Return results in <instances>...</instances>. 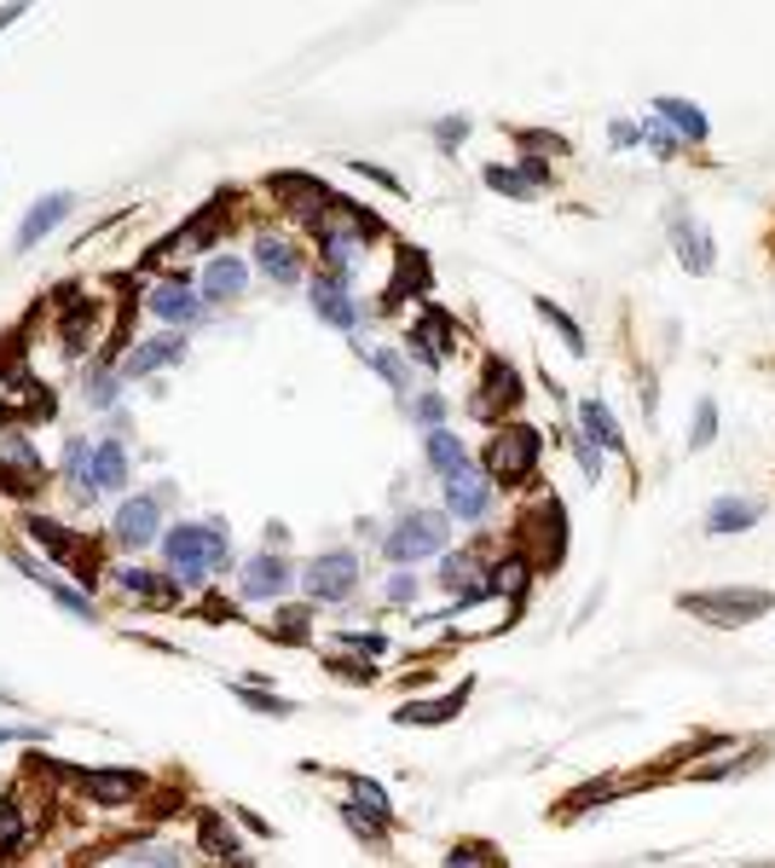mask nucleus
Instances as JSON below:
<instances>
[{
    "label": "nucleus",
    "instance_id": "nucleus-33",
    "mask_svg": "<svg viewBox=\"0 0 775 868\" xmlns=\"http://www.w3.org/2000/svg\"><path fill=\"white\" fill-rule=\"evenodd\" d=\"M538 313H544V318H550V325L561 330V341H567V348H574V354H585V330L574 325V313H561L556 302H538Z\"/></svg>",
    "mask_w": 775,
    "mask_h": 868
},
{
    "label": "nucleus",
    "instance_id": "nucleus-47",
    "mask_svg": "<svg viewBox=\"0 0 775 868\" xmlns=\"http://www.w3.org/2000/svg\"><path fill=\"white\" fill-rule=\"evenodd\" d=\"M648 145H654L659 156H677V140H672V133H666V128H648Z\"/></svg>",
    "mask_w": 775,
    "mask_h": 868
},
{
    "label": "nucleus",
    "instance_id": "nucleus-24",
    "mask_svg": "<svg viewBox=\"0 0 775 868\" xmlns=\"http://www.w3.org/2000/svg\"><path fill=\"white\" fill-rule=\"evenodd\" d=\"M179 354H186V341H179V336H163V341H140V348H133V359L122 365V377H145V371H156V365H174Z\"/></svg>",
    "mask_w": 775,
    "mask_h": 868
},
{
    "label": "nucleus",
    "instance_id": "nucleus-4",
    "mask_svg": "<svg viewBox=\"0 0 775 868\" xmlns=\"http://www.w3.org/2000/svg\"><path fill=\"white\" fill-rule=\"evenodd\" d=\"M533 464H538V428H527V423H510L487 446V475H492V481H504V487L527 481Z\"/></svg>",
    "mask_w": 775,
    "mask_h": 868
},
{
    "label": "nucleus",
    "instance_id": "nucleus-26",
    "mask_svg": "<svg viewBox=\"0 0 775 868\" xmlns=\"http://www.w3.org/2000/svg\"><path fill=\"white\" fill-rule=\"evenodd\" d=\"M30 539H41V544H47V556H53V562H70V556L81 551V544H76V533H64L58 521H47V516H30Z\"/></svg>",
    "mask_w": 775,
    "mask_h": 868
},
{
    "label": "nucleus",
    "instance_id": "nucleus-7",
    "mask_svg": "<svg viewBox=\"0 0 775 868\" xmlns=\"http://www.w3.org/2000/svg\"><path fill=\"white\" fill-rule=\"evenodd\" d=\"M521 539L527 544H538V562L544 567H556L561 562V544H567V516H561V504L550 492L538 498V504H527L521 510Z\"/></svg>",
    "mask_w": 775,
    "mask_h": 868
},
{
    "label": "nucleus",
    "instance_id": "nucleus-42",
    "mask_svg": "<svg viewBox=\"0 0 775 868\" xmlns=\"http://www.w3.org/2000/svg\"><path fill=\"white\" fill-rule=\"evenodd\" d=\"M341 649H359V654H388V637H376V631H353V637H341Z\"/></svg>",
    "mask_w": 775,
    "mask_h": 868
},
{
    "label": "nucleus",
    "instance_id": "nucleus-29",
    "mask_svg": "<svg viewBox=\"0 0 775 868\" xmlns=\"http://www.w3.org/2000/svg\"><path fill=\"white\" fill-rule=\"evenodd\" d=\"M659 117H666V122H677V133H683V140H706V133H712V128H706V117H700V110H695V105H683V99H659Z\"/></svg>",
    "mask_w": 775,
    "mask_h": 868
},
{
    "label": "nucleus",
    "instance_id": "nucleus-21",
    "mask_svg": "<svg viewBox=\"0 0 775 868\" xmlns=\"http://www.w3.org/2000/svg\"><path fill=\"white\" fill-rule=\"evenodd\" d=\"M255 256H261V267H266L279 284H295V272H302V256H295V249H290L279 232H261V238H255Z\"/></svg>",
    "mask_w": 775,
    "mask_h": 868
},
{
    "label": "nucleus",
    "instance_id": "nucleus-43",
    "mask_svg": "<svg viewBox=\"0 0 775 868\" xmlns=\"http://www.w3.org/2000/svg\"><path fill=\"white\" fill-rule=\"evenodd\" d=\"M371 365H376V377H388L394 388H405V365H400L394 354H371Z\"/></svg>",
    "mask_w": 775,
    "mask_h": 868
},
{
    "label": "nucleus",
    "instance_id": "nucleus-13",
    "mask_svg": "<svg viewBox=\"0 0 775 868\" xmlns=\"http://www.w3.org/2000/svg\"><path fill=\"white\" fill-rule=\"evenodd\" d=\"M243 284H249V267H243L238 256H215L209 267H203V279H197L203 302H232Z\"/></svg>",
    "mask_w": 775,
    "mask_h": 868
},
{
    "label": "nucleus",
    "instance_id": "nucleus-31",
    "mask_svg": "<svg viewBox=\"0 0 775 868\" xmlns=\"http://www.w3.org/2000/svg\"><path fill=\"white\" fill-rule=\"evenodd\" d=\"M487 186H492V192H504V197H533V192H538L527 169H504V163L487 169Z\"/></svg>",
    "mask_w": 775,
    "mask_h": 868
},
{
    "label": "nucleus",
    "instance_id": "nucleus-46",
    "mask_svg": "<svg viewBox=\"0 0 775 868\" xmlns=\"http://www.w3.org/2000/svg\"><path fill=\"white\" fill-rule=\"evenodd\" d=\"M718 428V411H712V400L700 405V417H695V446H706V434Z\"/></svg>",
    "mask_w": 775,
    "mask_h": 868
},
{
    "label": "nucleus",
    "instance_id": "nucleus-15",
    "mask_svg": "<svg viewBox=\"0 0 775 868\" xmlns=\"http://www.w3.org/2000/svg\"><path fill=\"white\" fill-rule=\"evenodd\" d=\"M313 307H318V318H325L330 330H353V325H359L353 295L336 290V279H318V284H313Z\"/></svg>",
    "mask_w": 775,
    "mask_h": 868
},
{
    "label": "nucleus",
    "instance_id": "nucleus-11",
    "mask_svg": "<svg viewBox=\"0 0 775 868\" xmlns=\"http://www.w3.org/2000/svg\"><path fill=\"white\" fill-rule=\"evenodd\" d=\"M446 504H451V516H458V521H481L487 504H492V481L469 464L463 475H451V481H446Z\"/></svg>",
    "mask_w": 775,
    "mask_h": 868
},
{
    "label": "nucleus",
    "instance_id": "nucleus-45",
    "mask_svg": "<svg viewBox=\"0 0 775 868\" xmlns=\"http://www.w3.org/2000/svg\"><path fill=\"white\" fill-rule=\"evenodd\" d=\"M574 452H579V469L590 475V481H597V475H602V458H597V446H590V441H574Z\"/></svg>",
    "mask_w": 775,
    "mask_h": 868
},
{
    "label": "nucleus",
    "instance_id": "nucleus-39",
    "mask_svg": "<svg viewBox=\"0 0 775 868\" xmlns=\"http://www.w3.org/2000/svg\"><path fill=\"white\" fill-rule=\"evenodd\" d=\"M353 793H359V805H364V811H376V816L388 822V793H382L376 782H364V775H353Z\"/></svg>",
    "mask_w": 775,
    "mask_h": 868
},
{
    "label": "nucleus",
    "instance_id": "nucleus-38",
    "mask_svg": "<svg viewBox=\"0 0 775 868\" xmlns=\"http://www.w3.org/2000/svg\"><path fill=\"white\" fill-rule=\"evenodd\" d=\"M435 140H440L446 151H458V145L469 140V117H446V122H435Z\"/></svg>",
    "mask_w": 775,
    "mask_h": 868
},
{
    "label": "nucleus",
    "instance_id": "nucleus-32",
    "mask_svg": "<svg viewBox=\"0 0 775 868\" xmlns=\"http://www.w3.org/2000/svg\"><path fill=\"white\" fill-rule=\"evenodd\" d=\"M341 822H348L359 839H382V834H388V822H382L376 811H364V805H341Z\"/></svg>",
    "mask_w": 775,
    "mask_h": 868
},
{
    "label": "nucleus",
    "instance_id": "nucleus-35",
    "mask_svg": "<svg viewBox=\"0 0 775 868\" xmlns=\"http://www.w3.org/2000/svg\"><path fill=\"white\" fill-rule=\"evenodd\" d=\"M18 845H24V811H18V805H0V857L18 851Z\"/></svg>",
    "mask_w": 775,
    "mask_h": 868
},
{
    "label": "nucleus",
    "instance_id": "nucleus-5",
    "mask_svg": "<svg viewBox=\"0 0 775 868\" xmlns=\"http://www.w3.org/2000/svg\"><path fill=\"white\" fill-rule=\"evenodd\" d=\"M272 192H279L290 203V215L302 220V226H313V232H330V215L341 209L336 192L318 186L313 174H279V186H272Z\"/></svg>",
    "mask_w": 775,
    "mask_h": 868
},
{
    "label": "nucleus",
    "instance_id": "nucleus-9",
    "mask_svg": "<svg viewBox=\"0 0 775 868\" xmlns=\"http://www.w3.org/2000/svg\"><path fill=\"white\" fill-rule=\"evenodd\" d=\"M156 498H128V504L117 510V521H110V528H117V544L122 551H145V544H156Z\"/></svg>",
    "mask_w": 775,
    "mask_h": 868
},
{
    "label": "nucleus",
    "instance_id": "nucleus-8",
    "mask_svg": "<svg viewBox=\"0 0 775 868\" xmlns=\"http://www.w3.org/2000/svg\"><path fill=\"white\" fill-rule=\"evenodd\" d=\"M521 405V377L510 371L504 359H492L487 371H481V382H474V417H504V411H515Z\"/></svg>",
    "mask_w": 775,
    "mask_h": 868
},
{
    "label": "nucleus",
    "instance_id": "nucleus-49",
    "mask_svg": "<svg viewBox=\"0 0 775 868\" xmlns=\"http://www.w3.org/2000/svg\"><path fill=\"white\" fill-rule=\"evenodd\" d=\"M30 736H41V729H12V724H0V747H7V741H30Z\"/></svg>",
    "mask_w": 775,
    "mask_h": 868
},
{
    "label": "nucleus",
    "instance_id": "nucleus-6",
    "mask_svg": "<svg viewBox=\"0 0 775 868\" xmlns=\"http://www.w3.org/2000/svg\"><path fill=\"white\" fill-rule=\"evenodd\" d=\"M302 585H307V597H318V603L353 597V585H359V556H353V551H325V556H313L307 574H302Z\"/></svg>",
    "mask_w": 775,
    "mask_h": 868
},
{
    "label": "nucleus",
    "instance_id": "nucleus-14",
    "mask_svg": "<svg viewBox=\"0 0 775 868\" xmlns=\"http://www.w3.org/2000/svg\"><path fill=\"white\" fill-rule=\"evenodd\" d=\"M163 325H186V318H197V290L192 284H179V279H168V284H156L151 290V302H145Z\"/></svg>",
    "mask_w": 775,
    "mask_h": 868
},
{
    "label": "nucleus",
    "instance_id": "nucleus-1",
    "mask_svg": "<svg viewBox=\"0 0 775 868\" xmlns=\"http://www.w3.org/2000/svg\"><path fill=\"white\" fill-rule=\"evenodd\" d=\"M163 556H168V567L186 585H203L215 574V567L226 562V544H220V533L215 528H197V521H186V528H174L168 533V544H163Z\"/></svg>",
    "mask_w": 775,
    "mask_h": 868
},
{
    "label": "nucleus",
    "instance_id": "nucleus-30",
    "mask_svg": "<svg viewBox=\"0 0 775 868\" xmlns=\"http://www.w3.org/2000/svg\"><path fill=\"white\" fill-rule=\"evenodd\" d=\"M359 249H364V232H330V238H325V261L336 267V279L359 261Z\"/></svg>",
    "mask_w": 775,
    "mask_h": 868
},
{
    "label": "nucleus",
    "instance_id": "nucleus-2",
    "mask_svg": "<svg viewBox=\"0 0 775 868\" xmlns=\"http://www.w3.org/2000/svg\"><path fill=\"white\" fill-rule=\"evenodd\" d=\"M388 562H423V556H435V551H446V516H435V510H412V516H400L394 528H388Z\"/></svg>",
    "mask_w": 775,
    "mask_h": 868
},
{
    "label": "nucleus",
    "instance_id": "nucleus-28",
    "mask_svg": "<svg viewBox=\"0 0 775 868\" xmlns=\"http://www.w3.org/2000/svg\"><path fill=\"white\" fill-rule=\"evenodd\" d=\"M527 579H533L527 556H510V562H498L492 574H487V585H492V590H504V597H515V603H521V590H527Z\"/></svg>",
    "mask_w": 775,
    "mask_h": 868
},
{
    "label": "nucleus",
    "instance_id": "nucleus-44",
    "mask_svg": "<svg viewBox=\"0 0 775 868\" xmlns=\"http://www.w3.org/2000/svg\"><path fill=\"white\" fill-rule=\"evenodd\" d=\"M417 417L428 423V434H435V428H440V417H446V405H440V394H423V400H417Z\"/></svg>",
    "mask_w": 775,
    "mask_h": 868
},
{
    "label": "nucleus",
    "instance_id": "nucleus-27",
    "mask_svg": "<svg viewBox=\"0 0 775 868\" xmlns=\"http://www.w3.org/2000/svg\"><path fill=\"white\" fill-rule=\"evenodd\" d=\"M579 417H585V428L597 434V446H608V452H625V434H620V423L602 411V400H585L579 405Z\"/></svg>",
    "mask_w": 775,
    "mask_h": 868
},
{
    "label": "nucleus",
    "instance_id": "nucleus-16",
    "mask_svg": "<svg viewBox=\"0 0 775 868\" xmlns=\"http://www.w3.org/2000/svg\"><path fill=\"white\" fill-rule=\"evenodd\" d=\"M64 215H70V197H64V192H47V197H41L35 209H30V220L18 226V249H35V243L47 238Z\"/></svg>",
    "mask_w": 775,
    "mask_h": 868
},
{
    "label": "nucleus",
    "instance_id": "nucleus-20",
    "mask_svg": "<svg viewBox=\"0 0 775 868\" xmlns=\"http://www.w3.org/2000/svg\"><path fill=\"white\" fill-rule=\"evenodd\" d=\"M428 469H435L440 481H451V475H463V469H469V452H463L458 434H446V428L428 434Z\"/></svg>",
    "mask_w": 775,
    "mask_h": 868
},
{
    "label": "nucleus",
    "instance_id": "nucleus-3",
    "mask_svg": "<svg viewBox=\"0 0 775 868\" xmlns=\"http://www.w3.org/2000/svg\"><path fill=\"white\" fill-rule=\"evenodd\" d=\"M683 608L723 626V631H735V626H746V620H758V614L775 608V590H741L735 585V590H712V597H683Z\"/></svg>",
    "mask_w": 775,
    "mask_h": 868
},
{
    "label": "nucleus",
    "instance_id": "nucleus-23",
    "mask_svg": "<svg viewBox=\"0 0 775 868\" xmlns=\"http://www.w3.org/2000/svg\"><path fill=\"white\" fill-rule=\"evenodd\" d=\"M128 487V452L117 441H105L94 452V492H122Z\"/></svg>",
    "mask_w": 775,
    "mask_h": 868
},
{
    "label": "nucleus",
    "instance_id": "nucleus-19",
    "mask_svg": "<svg viewBox=\"0 0 775 868\" xmlns=\"http://www.w3.org/2000/svg\"><path fill=\"white\" fill-rule=\"evenodd\" d=\"M412 354H417V365H440V359L451 354V325H446V313H428L423 325L412 330Z\"/></svg>",
    "mask_w": 775,
    "mask_h": 868
},
{
    "label": "nucleus",
    "instance_id": "nucleus-37",
    "mask_svg": "<svg viewBox=\"0 0 775 868\" xmlns=\"http://www.w3.org/2000/svg\"><path fill=\"white\" fill-rule=\"evenodd\" d=\"M128 862H133V868H179V857L168 851V845H140Z\"/></svg>",
    "mask_w": 775,
    "mask_h": 868
},
{
    "label": "nucleus",
    "instance_id": "nucleus-40",
    "mask_svg": "<svg viewBox=\"0 0 775 868\" xmlns=\"http://www.w3.org/2000/svg\"><path fill=\"white\" fill-rule=\"evenodd\" d=\"M446 868H492V851L487 845H458V851L446 857Z\"/></svg>",
    "mask_w": 775,
    "mask_h": 868
},
{
    "label": "nucleus",
    "instance_id": "nucleus-17",
    "mask_svg": "<svg viewBox=\"0 0 775 868\" xmlns=\"http://www.w3.org/2000/svg\"><path fill=\"white\" fill-rule=\"evenodd\" d=\"M758 516H764L758 498H718V504L706 510V528H712V533H746Z\"/></svg>",
    "mask_w": 775,
    "mask_h": 868
},
{
    "label": "nucleus",
    "instance_id": "nucleus-41",
    "mask_svg": "<svg viewBox=\"0 0 775 868\" xmlns=\"http://www.w3.org/2000/svg\"><path fill=\"white\" fill-rule=\"evenodd\" d=\"M117 585H128L133 597H156V590H168V585H156L151 574H133V567H117Z\"/></svg>",
    "mask_w": 775,
    "mask_h": 868
},
{
    "label": "nucleus",
    "instance_id": "nucleus-34",
    "mask_svg": "<svg viewBox=\"0 0 775 868\" xmlns=\"http://www.w3.org/2000/svg\"><path fill=\"white\" fill-rule=\"evenodd\" d=\"M197 834H203V845H209V851H220V857H232V862H238V839L220 828V816H203V822H197Z\"/></svg>",
    "mask_w": 775,
    "mask_h": 868
},
{
    "label": "nucleus",
    "instance_id": "nucleus-12",
    "mask_svg": "<svg viewBox=\"0 0 775 868\" xmlns=\"http://www.w3.org/2000/svg\"><path fill=\"white\" fill-rule=\"evenodd\" d=\"M0 481L7 487H41V464H35V446L24 434H0Z\"/></svg>",
    "mask_w": 775,
    "mask_h": 868
},
{
    "label": "nucleus",
    "instance_id": "nucleus-18",
    "mask_svg": "<svg viewBox=\"0 0 775 868\" xmlns=\"http://www.w3.org/2000/svg\"><path fill=\"white\" fill-rule=\"evenodd\" d=\"M672 249L683 256V267H689V272H712V261H718L712 238H700V232H695V226L683 220V215L672 220Z\"/></svg>",
    "mask_w": 775,
    "mask_h": 868
},
{
    "label": "nucleus",
    "instance_id": "nucleus-25",
    "mask_svg": "<svg viewBox=\"0 0 775 868\" xmlns=\"http://www.w3.org/2000/svg\"><path fill=\"white\" fill-rule=\"evenodd\" d=\"M463 701H469V690H451L446 701H417V706H400V724H446V718H458V713H463Z\"/></svg>",
    "mask_w": 775,
    "mask_h": 868
},
{
    "label": "nucleus",
    "instance_id": "nucleus-36",
    "mask_svg": "<svg viewBox=\"0 0 775 868\" xmlns=\"http://www.w3.org/2000/svg\"><path fill=\"white\" fill-rule=\"evenodd\" d=\"M232 695L243 701V706H255V713H272V718H284L290 713V701H272V695H255L249 683H232Z\"/></svg>",
    "mask_w": 775,
    "mask_h": 868
},
{
    "label": "nucleus",
    "instance_id": "nucleus-48",
    "mask_svg": "<svg viewBox=\"0 0 775 868\" xmlns=\"http://www.w3.org/2000/svg\"><path fill=\"white\" fill-rule=\"evenodd\" d=\"M636 140H643V128L636 122H613V145H636Z\"/></svg>",
    "mask_w": 775,
    "mask_h": 868
},
{
    "label": "nucleus",
    "instance_id": "nucleus-22",
    "mask_svg": "<svg viewBox=\"0 0 775 868\" xmlns=\"http://www.w3.org/2000/svg\"><path fill=\"white\" fill-rule=\"evenodd\" d=\"M87 788H94V799H105V805H122V799H133L145 788V775L140 770H87Z\"/></svg>",
    "mask_w": 775,
    "mask_h": 868
},
{
    "label": "nucleus",
    "instance_id": "nucleus-10",
    "mask_svg": "<svg viewBox=\"0 0 775 868\" xmlns=\"http://www.w3.org/2000/svg\"><path fill=\"white\" fill-rule=\"evenodd\" d=\"M295 579V567L284 556H249L243 562V597L249 603H272V597H284Z\"/></svg>",
    "mask_w": 775,
    "mask_h": 868
}]
</instances>
